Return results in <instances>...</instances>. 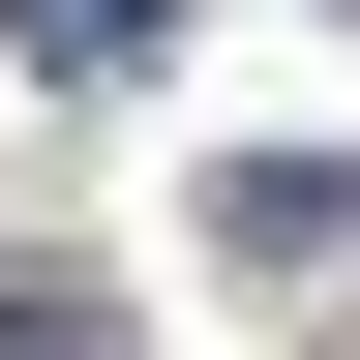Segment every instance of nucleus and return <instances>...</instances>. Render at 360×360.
Segmentation results:
<instances>
[{
	"instance_id": "f257e3e1",
	"label": "nucleus",
	"mask_w": 360,
	"mask_h": 360,
	"mask_svg": "<svg viewBox=\"0 0 360 360\" xmlns=\"http://www.w3.org/2000/svg\"><path fill=\"white\" fill-rule=\"evenodd\" d=\"M360 240V150H240V180H210V270H330Z\"/></svg>"
},
{
	"instance_id": "f03ea898",
	"label": "nucleus",
	"mask_w": 360,
	"mask_h": 360,
	"mask_svg": "<svg viewBox=\"0 0 360 360\" xmlns=\"http://www.w3.org/2000/svg\"><path fill=\"white\" fill-rule=\"evenodd\" d=\"M150 30H180V0H30V90H120Z\"/></svg>"
},
{
	"instance_id": "7ed1b4c3",
	"label": "nucleus",
	"mask_w": 360,
	"mask_h": 360,
	"mask_svg": "<svg viewBox=\"0 0 360 360\" xmlns=\"http://www.w3.org/2000/svg\"><path fill=\"white\" fill-rule=\"evenodd\" d=\"M0 360H150V330H120L90 270H0Z\"/></svg>"
}]
</instances>
